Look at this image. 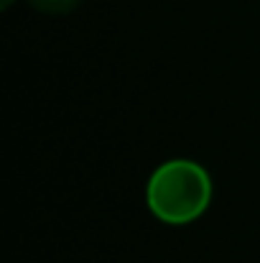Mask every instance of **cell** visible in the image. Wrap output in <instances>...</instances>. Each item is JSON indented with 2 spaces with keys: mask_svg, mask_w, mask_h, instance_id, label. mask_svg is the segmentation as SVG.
I'll return each instance as SVG.
<instances>
[{
  "mask_svg": "<svg viewBox=\"0 0 260 263\" xmlns=\"http://www.w3.org/2000/svg\"><path fill=\"white\" fill-rule=\"evenodd\" d=\"M146 202L161 222L189 225L207 212L212 202V179L204 166L186 159H173L151 174Z\"/></svg>",
  "mask_w": 260,
  "mask_h": 263,
  "instance_id": "cell-1",
  "label": "cell"
},
{
  "mask_svg": "<svg viewBox=\"0 0 260 263\" xmlns=\"http://www.w3.org/2000/svg\"><path fill=\"white\" fill-rule=\"evenodd\" d=\"M28 3H31V8H36L46 15H67L79 5V0H28Z\"/></svg>",
  "mask_w": 260,
  "mask_h": 263,
  "instance_id": "cell-2",
  "label": "cell"
},
{
  "mask_svg": "<svg viewBox=\"0 0 260 263\" xmlns=\"http://www.w3.org/2000/svg\"><path fill=\"white\" fill-rule=\"evenodd\" d=\"M0 3H3V8H8V5H10L13 0H0Z\"/></svg>",
  "mask_w": 260,
  "mask_h": 263,
  "instance_id": "cell-3",
  "label": "cell"
}]
</instances>
